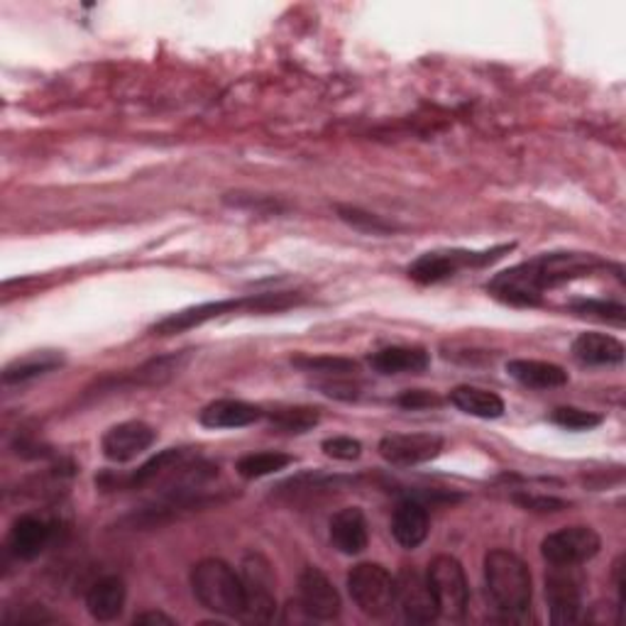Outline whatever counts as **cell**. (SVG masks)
Here are the masks:
<instances>
[{"label": "cell", "instance_id": "36", "mask_svg": "<svg viewBox=\"0 0 626 626\" xmlns=\"http://www.w3.org/2000/svg\"><path fill=\"white\" fill-rule=\"evenodd\" d=\"M514 502L519 506H524L526 512H541V514H548V512H561L565 510L563 500H555V497H541V494H516Z\"/></svg>", "mask_w": 626, "mask_h": 626}, {"label": "cell", "instance_id": "5", "mask_svg": "<svg viewBox=\"0 0 626 626\" xmlns=\"http://www.w3.org/2000/svg\"><path fill=\"white\" fill-rule=\"evenodd\" d=\"M427 577L441 617L451 622L465 619L470 607V585L463 563L453 555H435L429 563Z\"/></svg>", "mask_w": 626, "mask_h": 626}, {"label": "cell", "instance_id": "16", "mask_svg": "<svg viewBox=\"0 0 626 626\" xmlns=\"http://www.w3.org/2000/svg\"><path fill=\"white\" fill-rule=\"evenodd\" d=\"M265 419V411L240 399H218L201 409L198 421L206 429H245Z\"/></svg>", "mask_w": 626, "mask_h": 626}, {"label": "cell", "instance_id": "11", "mask_svg": "<svg viewBox=\"0 0 626 626\" xmlns=\"http://www.w3.org/2000/svg\"><path fill=\"white\" fill-rule=\"evenodd\" d=\"M380 455L389 465H421L439 458L443 451V439L435 433H392L380 441Z\"/></svg>", "mask_w": 626, "mask_h": 626}, {"label": "cell", "instance_id": "2", "mask_svg": "<svg viewBox=\"0 0 626 626\" xmlns=\"http://www.w3.org/2000/svg\"><path fill=\"white\" fill-rule=\"evenodd\" d=\"M304 304V297L297 291H267V294H250V297H238V299H220V301H206L198 306H188L176 314H170L167 318H162L155 326L150 328L152 336L167 338L184 333V330H192L204 326L208 321H216V318L230 316V314H277L294 309V306Z\"/></svg>", "mask_w": 626, "mask_h": 626}, {"label": "cell", "instance_id": "14", "mask_svg": "<svg viewBox=\"0 0 626 626\" xmlns=\"http://www.w3.org/2000/svg\"><path fill=\"white\" fill-rule=\"evenodd\" d=\"M299 602L311 619L330 622L340 617V595L328 575L309 565L299 577Z\"/></svg>", "mask_w": 626, "mask_h": 626}, {"label": "cell", "instance_id": "10", "mask_svg": "<svg viewBox=\"0 0 626 626\" xmlns=\"http://www.w3.org/2000/svg\"><path fill=\"white\" fill-rule=\"evenodd\" d=\"M577 565H551L546 575V599L553 624H575L583 617V577Z\"/></svg>", "mask_w": 626, "mask_h": 626}, {"label": "cell", "instance_id": "33", "mask_svg": "<svg viewBox=\"0 0 626 626\" xmlns=\"http://www.w3.org/2000/svg\"><path fill=\"white\" fill-rule=\"evenodd\" d=\"M314 387L330 399L340 401H356L362 394V384L356 380V374H336V377H318Z\"/></svg>", "mask_w": 626, "mask_h": 626}, {"label": "cell", "instance_id": "35", "mask_svg": "<svg viewBox=\"0 0 626 626\" xmlns=\"http://www.w3.org/2000/svg\"><path fill=\"white\" fill-rule=\"evenodd\" d=\"M399 407H404L409 411H421V409H431V407H441L443 399L433 392H427V389H409V392L401 394Z\"/></svg>", "mask_w": 626, "mask_h": 626}, {"label": "cell", "instance_id": "18", "mask_svg": "<svg viewBox=\"0 0 626 626\" xmlns=\"http://www.w3.org/2000/svg\"><path fill=\"white\" fill-rule=\"evenodd\" d=\"M429 531H431V519L427 504L413 497L399 502L392 514V536L397 538L399 546H404L409 551L419 548L421 543L427 541Z\"/></svg>", "mask_w": 626, "mask_h": 626}, {"label": "cell", "instance_id": "8", "mask_svg": "<svg viewBox=\"0 0 626 626\" xmlns=\"http://www.w3.org/2000/svg\"><path fill=\"white\" fill-rule=\"evenodd\" d=\"M247 622H269L277 612V575L263 553H247L240 565Z\"/></svg>", "mask_w": 626, "mask_h": 626}, {"label": "cell", "instance_id": "32", "mask_svg": "<svg viewBox=\"0 0 626 626\" xmlns=\"http://www.w3.org/2000/svg\"><path fill=\"white\" fill-rule=\"evenodd\" d=\"M551 421L555 423V427L568 429V431H593L605 419H602L595 411H585L577 407H558V409H553Z\"/></svg>", "mask_w": 626, "mask_h": 626}, {"label": "cell", "instance_id": "31", "mask_svg": "<svg viewBox=\"0 0 626 626\" xmlns=\"http://www.w3.org/2000/svg\"><path fill=\"white\" fill-rule=\"evenodd\" d=\"M571 311L577 316L585 318H597V321H607V324H617L624 326L626 318V309L622 304L614 301H602V299H583V301H573Z\"/></svg>", "mask_w": 626, "mask_h": 626}, {"label": "cell", "instance_id": "28", "mask_svg": "<svg viewBox=\"0 0 626 626\" xmlns=\"http://www.w3.org/2000/svg\"><path fill=\"white\" fill-rule=\"evenodd\" d=\"M59 365H62V356H54V352H40V356H34V358H25V360L8 365L3 372V380L6 384L28 382V380H34V377H42L47 372L57 370Z\"/></svg>", "mask_w": 626, "mask_h": 626}, {"label": "cell", "instance_id": "13", "mask_svg": "<svg viewBox=\"0 0 626 626\" xmlns=\"http://www.w3.org/2000/svg\"><path fill=\"white\" fill-rule=\"evenodd\" d=\"M157 441V431L143 421H125L109 429L101 439V451L111 463H130L150 451Z\"/></svg>", "mask_w": 626, "mask_h": 626}, {"label": "cell", "instance_id": "24", "mask_svg": "<svg viewBox=\"0 0 626 626\" xmlns=\"http://www.w3.org/2000/svg\"><path fill=\"white\" fill-rule=\"evenodd\" d=\"M448 401H451L455 409L475 419H500L504 413V401L500 394L472 384L455 387L453 392L448 394Z\"/></svg>", "mask_w": 626, "mask_h": 626}, {"label": "cell", "instance_id": "7", "mask_svg": "<svg viewBox=\"0 0 626 626\" xmlns=\"http://www.w3.org/2000/svg\"><path fill=\"white\" fill-rule=\"evenodd\" d=\"M514 250V245H500L492 250L472 253V250H433L421 255L417 263L409 267V279L419 281V285H439L455 277L460 269L465 267H488L504 257V253Z\"/></svg>", "mask_w": 626, "mask_h": 626}, {"label": "cell", "instance_id": "3", "mask_svg": "<svg viewBox=\"0 0 626 626\" xmlns=\"http://www.w3.org/2000/svg\"><path fill=\"white\" fill-rule=\"evenodd\" d=\"M484 585L494 609L506 622H524L534 599L528 565L516 553L506 548H492L484 555Z\"/></svg>", "mask_w": 626, "mask_h": 626}, {"label": "cell", "instance_id": "17", "mask_svg": "<svg viewBox=\"0 0 626 626\" xmlns=\"http://www.w3.org/2000/svg\"><path fill=\"white\" fill-rule=\"evenodd\" d=\"M330 543L342 555H360L370 543L368 519L358 506H346L330 519Z\"/></svg>", "mask_w": 626, "mask_h": 626}, {"label": "cell", "instance_id": "23", "mask_svg": "<svg viewBox=\"0 0 626 626\" xmlns=\"http://www.w3.org/2000/svg\"><path fill=\"white\" fill-rule=\"evenodd\" d=\"M506 374L528 389H555L568 384V372L561 365L543 360H510L506 362Z\"/></svg>", "mask_w": 626, "mask_h": 626}, {"label": "cell", "instance_id": "30", "mask_svg": "<svg viewBox=\"0 0 626 626\" xmlns=\"http://www.w3.org/2000/svg\"><path fill=\"white\" fill-rule=\"evenodd\" d=\"M294 368H299L306 374H316V377H336V374H358L360 368L358 362H352L348 358H333V356H321V358H311V356H299L294 358Z\"/></svg>", "mask_w": 626, "mask_h": 626}, {"label": "cell", "instance_id": "37", "mask_svg": "<svg viewBox=\"0 0 626 626\" xmlns=\"http://www.w3.org/2000/svg\"><path fill=\"white\" fill-rule=\"evenodd\" d=\"M135 624H143V626H155V624H164V626H172L176 624L172 617H167L164 612H143V614H137V617L133 619Z\"/></svg>", "mask_w": 626, "mask_h": 626}, {"label": "cell", "instance_id": "9", "mask_svg": "<svg viewBox=\"0 0 626 626\" xmlns=\"http://www.w3.org/2000/svg\"><path fill=\"white\" fill-rule=\"evenodd\" d=\"M602 548V538L593 526H565L541 541V555L548 565H583Z\"/></svg>", "mask_w": 626, "mask_h": 626}, {"label": "cell", "instance_id": "19", "mask_svg": "<svg viewBox=\"0 0 626 626\" xmlns=\"http://www.w3.org/2000/svg\"><path fill=\"white\" fill-rule=\"evenodd\" d=\"M52 524L44 522L40 516H20L18 522L10 528V536H8V548L10 553L16 555V558L22 561H32L38 558V555L50 546L52 541Z\"/></svg>", "mask_w": 626, "mask_h": 626}, {"label": "cell", "instance_id": "15", "mask_svg": "<svg viewBox=\"0 0 626 626\" xmlns=\"http://www.w3.org/2000/svg\"><path fill=\"white\" fill-rule=\"evenodd\" d=\"M188 362V352H176V356H164L157 360H150L145 365H140L137 370H130L127 374L117 377V380H105L101 382V389H109L115 392L121 387H162L170 380H174L176 374L184 370V365Z\"/></svg>", "mask_w": 626, "mask_h": 626}, {"label": "cell", "instance_id": "26", "mask_svg": "<svg viewBox=\"0 0 626 626\" xmlns=\"http://www.w3.org/2000/svg\"><path fill=\"white\" fill-rule=\"evenodd\" d=\"M265 417L269 419L271 429L275 431L301 435L306 431H311L314 427H318V421H321V411L314 407H281L271 413H265Z\"/></svg>", "mask_w": 626, "mask_h": 626}, {"label": "cell", "instance_id": "27", "mask_svg": "<svg viewBox=\"0 0 626 626\" xmlns=\"http://www.w3.org/2000/svg\"><path fill=\"white\" fill-rule=\"evenodd\" d=\"M294 463V458L287 453H277V451H259V453H250L243 455L238 460V475L245 480H259L267 475H275L279 470H287Z\"/></svg>", "mask_w": 626, "mask_h": 626}, {"label": "cell", "instance_id": "1", "mask_svg": "<svg viewBox=\"0 0 626 626\" xmlns=\"http://www.w3.org/2000/svg\"><path fill=\"white\" fill-rule=\"evenodd\" d=\"M602 265L605 263L595 255L583 253L538 255L528 263L500 271L488 285V291L494 299L512 306H538L548 289L593 275Z\"/></svg>", "mask_w": 626, "mask_h": 626}, {"label": "cell", "instance_id": "29", "mask_svg": "<svg viewBox=\"0 0 626 626\" xmlns=\"http://www.w3.org/2000/svg\"><path fill=\"white\" fill-rule=\"evenodd\" d=\"M338 218L342 223H348L350 228H356L360 233L368 235H392L399 230L392 220H384L382 216L370 214V211H362L358 206H338Z\"/></svg>", "mask_w": 626, "mask_h": 626}, {"label": "cell", "instance_id": "25", "mask_svg": "<svg viewBox=\"0 0 626 626\" xmlns=\"http://www.w3.org/2000/svg\"><path fill=\"white\" fill-rule=\"evenodd\" d=\"M184 460H188V453L184 451V448H167V451L150 458L145 465H140L133 475L125 480L127 488L137 490V488H145V484L157 482L160 478H167L176 465L184 463Z\"/></svg>", "mask_w": 626, "mask_h": 626}, {"label": "cell", "instance_id": "6", "mask_svg": "<svg viewBox=\"0 0 626 626\" xmlns=\"http://www.w3.org/2000/svg\"><path fill=\"white\" fill-rule=\"evenodd\" d=\"M348 593L360 612L372 619L387 617L397 607L394 577L380 563H358L348 573Z\"/></svg>", "mask_w": 626, "mask_h": 626}, {"label": "cell", "instance_id": "4", "mask_svg": "<svg viewBox=\"0 0 626 626\" xmlns=\"http://www.w3.org/2000/svg\"><path fill=\"white\" fill-rule=\"evenodd\" d=\"M192 593L198 599V605L220 614V617H243L245 612V593H243V581L226 561L220 558H204L198 561L192 575Z\"/></svg>", "mask_w": 626, "mask_h": 626}, {"label": "cell", "instance_id": "34", "mask_svg": "<svg viewBox=\"0 0 626 626\" xmlns=\"http://www.w3.org/2000/svg\"><path fill=\"white\" fill-rule=\"evenodd\" d=\"M321 448L328 458L342 460V463H350V460H358L362 455V443L358 439H350V435H333V439H326Z\"/></svg>", "mask_w": 626, "mask_h": 626}, {"label": "cell", "instance_id": "21", "mask_svg": "<svg viewBox=\"0 0 626 626\" xmlns=\"http://www.w3.org/2000/svg\"><path fill=\"white\" fill-rule=\"evenodd\" d=\"M573 356L577 362L589 368H605V365L624 362V342L607 333H581L573 342Z\"/></svg>", "mask_w": 626, "mask_h": 626}, {"label": "cell", "instance_id": "22", "mask_svg": "<svg viewBox=\"0 0 626 626\" xmlns=\"http://www.w3.org/2000/svg\"><path fill=\"white\" fill-rule=\"evenodd\" d=\"M370 365L374 372L384 377L389 374H419L431 365L429 352L423 348H407V346H392L382 348L370 356Z\"/></svg>", "mask_w": 626, "mask_h": 626}, {"label": "cell", "instance_id": "12", "mask_svg": "<svg viewBox=\"0 0 626 626\" xmlns=\"http://www.w3.org/2000/svg\"><path fill=\"white\" fill-rule=\"evenodd\" d=\"M394 587H397V605L404 609V617L409 622L429 624L435 617H441L427 575H421L413 568H401L394 575Z\"/></svg>", "mask_w": 626, "mask_h": 626}, {"label": "cell", "instance_id": "20", "mask_svg": "<svg viewBox=\"0 0 626 626\" xmlns=\"http://www.w3.org/2000/svg\"><path fill=\"white\" fill-rule=\"evenodd\" d=\"M127 587L123 577L105 575L89 587L86 609L96 622H115L125 609Z\"/></svg>", "mask_w": 626, "mask_h": 626}]
</instances>
